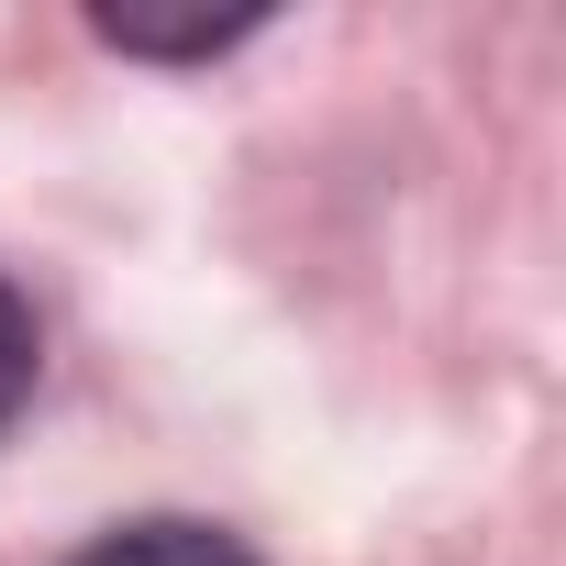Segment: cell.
Masks as SVG:
<instances>
[{"mask_svg": "<svg viewBox=\"0 0 566 566\" xmlns=\"http://www.w3.org/2000/svg\"><path fill=\"white\" fill-rule=\"evenodd\" d=\"M78 566H255L233 533H200V522H134V533H101Z\"/></svg>", "mask_w": 566, "mask_h": 566, "instance_id": "6da1fadb", "label": "cell"}, {"mask_svg": "<svg viewBox=\"0 0 566 566\" xmlns=\"http://www.w3.org/2000/svg\"><path fill=\"white\" fill-rule=\"evenodd\" d=\"M23 400H34V312L0 290V422H12Z\"/></svg>", "mask_w": 566, "mask_h": 566, "instance_id": "7a4b0ae2", "label": "cell"}]
</instances>
